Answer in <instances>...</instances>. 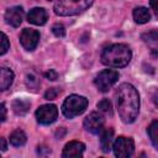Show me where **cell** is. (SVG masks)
I'll return each instance as SVG.
<instances>
[{"label": "cell", "mask_w": 158, "mask_h": 158, "mask_svg": "<svg viewBox=\"0 0 158 158\" xmlns=\"http://www.w3.org/2000/svg\"><path fill=\"white\" fill-rule=\"evenodd\" d=\"M40 79H38V77L36 75V74H33V73H28L27 75H26V85H27V88L28 89H31V90H37L38 88H40Z\"/></svg>", "instance_id": "19"}, {"label": "cell", "mask_w": 158, "mask_h": 158, "mask_svg": "<svg viewBox=\"0 0 158 158\" xmlns=\"http://www.w3.org/2000/svg\"><path fill=\"white\" fill-rule=\"evenodd\" d=\"M48 14L43 7H33L27 14V21L36 26H42L47 22Z\"/></svg>", "instance_id": "11"}, {"label": "cell", "mask_w": 158, "mask_h": 158, "mask_svg": "<svg viewBox=\"0 0 158 158\" xmlns=\"http://www.w3.org/2000/svg\"><path fill=\"white\" fill-rule=\"evenodd\" d=\"M0 141H1V151L4 152V151H6V148H7V147H6V141H5V138H1Z\"/></svg>", "instance_id": "28"}, {"label": "cell", "mask_w": 158, "mask_h": 158, "mask_svg": "<svg viewBox=\"0 0 158 158\" xmlns=\"http://www.w3.org/2000/svg\"><path fill=\"white\" fill-rule=\"evenodd\" d=\"M114 154L118 158H127L133 154L135 151V142L130 137L120 136L116 138V141L112 143Z\"/></svg>", "instance_id": "6"}, {"label": "cell", "mask_w": 158, "mask_h": 158, "mask_svg": "<svg viewBox=\"0 0 158 158\" xmlns=\"http://www.w3.org/2000/svg\"><path fill=\"white\" fill-rule=\"evenodd\" d=\"M149 5H151L152 10L154 11V14L158 19V0H149Z\"/></svg>", "instance_id": "25"}, {"label": "cell", "mask_w": 158, "mask_h": 158, "mask_svg": "<svg viewBox=\"0 0 158 158\" xmlns=\"http://www.w3.org/2000/svg\"><path fill=\"white\" fill-rule=\"evenodd\" d=\"M0 110H1V121L4 122L5 118H6V107H5V104H4V102H1Z\"/></svg>", "instance_id": "26"}, {"label": "cell", "mask_w": 158, "mask_h": 158, "mask_svg": "<svg viewBox=\"0 0 158 158\" xmlns=\"http://www.w3.org/2000/svg\"><path fill=\"white\" fill-rule=\"evenodd\" d=\"M59 94H60V90H59L58 88H51V89H48V90L44 93V99H47V100H53V99H56Z\"/></svg>", "instance_id": "22"}, {"label": "cell", "mask_w": 158, "mask_h": 158, "mask_svg": "<svg viewBox=\"0 0 158 158\" xmlns=\"http://www.w3.org/2000/svg\"><path fill=\"white\" fill-rule=\"evenodd\" d=\"M104 117L99 112H91L89 114L84 120V127L90 133L98 135L104 130Z\"/></svg>", "instance_id": "9"}, {"label": "cell", "mask_w": 158, "mask_h": 158, "mask_svg": "<svg viewBox=\"0 0 158 158\" xmlns=\"http://www.w3.org/2000/svg\"><path fill=\"white\" fill-rule=\"evenodd\" d=\"M40 41V33L38 31L33 28H25L22 30L20 35V43L26 51H33Z\"/></svg>", "instance_id": "8"}, {"label": "cell", "mask_w": 158, "mask_h": 158, "mask_svg": "<svg viewBox=\"0 0 158 158\" xmlns=\"http://www.w3.org/2000/svg\"><path fill=\"white\" fill-rule=\"evenodd\" d=\"M98 109L105 114H111V102L109 99H102L98 102Z\"/></svg>", "instance_id": "20"}, {"label": "cell", "mask_w": 158, "mask_h": 158, "mask_svg": "<svg viewBox=\"0 0 158 158\" xmlns=\"http://www.w3.org/2000/svg\"><path fill=\"white\" fill-rule=\"evenodd\" d=\"M44 77H46L48 80H57V79H58V73H57L54 69H49L48 72L44 73Z\"/></svg>", "instance_id": "24"}, {"label": "cell", "mask_w": 158, "mask_h": 158, "mask_svg": "<svg viewBox=\"0 0 158 158\" xmlns=\"http://www.w3.org/2000/svg\"><path fill=\"white\" fill-rule=\"evenodd\" d=\"M14 81V72L6 67L1 68V79H0V89L1 90H6L7 88H10V85Z\"/></svg>", "instance_id": "15"}, {"label": "cell", "mask_w": 158, "mask_h": 158, "mask_svg": "<svg viewBox=\"0 0 158 158\" xmlns=\"http://www.w3.org/2000/svg\"><path fill=\"white\" fill-rule=\"evenodd\" d=\"M116 106L121 120L132 123L139 111V95L132 84L123 83L116 90Z\"/></svg>", "instance_id": "1"}, {"label": "cell", "mask_w": 158, "mask_h": 158, "mask_svg": "<svg viewBox=\"0 0 158 158\" xmlns=\"http://www.w3.org/2000/svg\"><path fill=\"white\" fill-rule=\"evenodd\" d=\"M86 106H88V99L86 98L73 94L64 100V102L62 105V112L65 117L73 118L80 114H83L85 111Z\"/></svg>", "instance_id": "4"}, {"label": "cell", "mask_w": 158, "mask_h": 158, "mask_svg": "<svg viewBox=\"0 0 158 158\" xmlns=\"http://www.w3.org/2000/svg\"><path fill=\"white\" fill-rule=\"evenodd\" d=\"M22 19H23V10L21 6L10 7L5 12V20L12 27H19L22 22Z\"/></svg>", "instance_id": "10"}, {"label": "cell", "mask_w": 158, "mask_h": 158, "mask_svg": "<svg viewBox=\"0 0 158 158\" xmlns=\"http://www.w3.org/2000/svg\"><path fill=\"white\" fill-rule=\"evenodd\" d=\"M52 32L54 33V36L57 37H64L65 36V28L63 25L60 23H56L52 26Z\"/></svg>", "instance_id": "21"}, {"label": "cell", "mask_w": 158, "mask_h": 158, "mask_svg": "<svg viewBox=\"0 0 158 158\" xmlns=\"http://www.w3.org/2000/svg\"><path fill=\"white\" fill-rule=\"evenodd\" d=\"M147 133H148V137H149L151 142L153 143V146L158 149V121L151 122V125L147 128Z\"/></svg>", "instance_id": "18"}, {"label": "cell", "mask_w": 158, "mask_h": 158, "mask_svg": "<svg viewBox=\"0 0 158 158\" xmlns=\"http://www.w3.org/2000/svg\"><path fill=\"white\" fill-rule=\"evenodd\" d=\"M94 0H57L54 12L59 16H73L85 11Z\"/></svg>", "instance_id": "3"}, {"label": "cell", "mask_w": 158, "mask_h": 158, "mask_svg": "<svg viewBox=\"0 0 158 158\" xmlns=\"http://www.w3.org/2000/svg\"><path fill=\"white\" fill-rule=\"evenodd\" d=\"M85 149V144L79 141H72L65 144L62 157L63 158H70V157H81Z\"/></svg>", "instance_id": "12"}, {"label": "cell", "mask_w": 158, "mask_h": 158, "mask_svg": "<svg viewBox=\"0 0 158 158\" xmlns=\"http://www.w3.org/2000/svg\"><path fill=\"white\" fill-rule=\"evenodd\" d=\"M58 117V109L53 104H46L37 109L36 118L41 125H49L53 123Z\"/></svg>", "instance_id": "7"}, {"label": "cell", "mask_w": 158, "mask_h": 158, "mask_svg": "<svg viewBox=\"0 0 158 158\" xmlns=\"http://www.w3.org/2000/svg\"><path fill=\"white\" fill-rule=\"evenodd\" d=\"M30 106H31V102L26 99H16L12 101V110L16 115H25L30 110Z\"/></svg>", "instance_id": "14"}, {"label": "cell", "mask_w": 158, "mask_h": 158, "mask_svg": "<svg viewBox=\"0 0 158 158\" xmlns=\"http://www.w3.org/2000/svg\"><path fill=\"white\" fill-rule=\"evenodd\" d=\"M132 57L131 49L123 43H115L106 47L101 53V62L112 68H121L130 63Z\"/></svg>", "instance_id": "2"}, {"label": "cell", "mask_w": 158, "mask_h": 158, "mask_svg": "<svg viewBox=\"0 0 158 158\" xmlns=\"http://www.w3.org/2000/svg\"><path fill=\"white\" fill-rule=\"evenodd\" d=\"M10 48V43H9V40H7V36L2 32L1 33V51H0V54H5L7 52V49Z\"/></svg>", "instance_id": "23"}, {"label": "cell", "mask_w": 158, "mask_h": 158, "mask_svg": "<svg viewBox=\"0 0 158 158\" xmlns=\"http://www.w3.org/2000/svg\"><path fill=\"white\" fill-rule=\"evenodd\" d=\"M114 141V130L112 128H104L100 132V147L104 153H107L112 147Z\"/></svg>", "instance_id": "13"}, {"label": "cell", "mask_w": 158, "mask_h": 158, "mask_svg": "<svg viewBox=\"0 0 158 158\" xmlns=\"http://www.w3.org/2000/svg\"><path fill=\"white\" fill-rule=\"evenodd\" d=\"M27 137L26 133L22 130H15L11 135H10V143L15 147H21L26 143Z\"/></svg>", "instance_id": "17"}, {"label": "cell", "mask_w": 158, "mask_h": 158, "mask_svg": "<svg viewBox=\"0 0 158 158\" xmlns=\"http://www.w3.org/2000/svg\"><path fill=\"white\" fill-rule=\"evenodd\" d=\"M133 19H135V21L137 23H146V22L149 21L151 14H149L147 7L139 6V7H136L133 10Z\"/></svg>", "instance_id": "16"}, {"label": "cell", "mask_w": 158, "mask_h": 158, "mask_svg": "<svg viewBox=\"0 0 158 158\" xmlns=\"http://www.w3.org/2000/svg\"><path fill=\"white\" fill-rule=\"evenodd\" d=\"M118 77H120L118 72H116L114 69H105L95 77L94 83H95L98 90H100L101 93H106L118 80Z\"/></svg>", "instance_id": "5"}, {"label": "cell", "mask_w": 158, "mask_h": 158, "mask_svg": "<svg viewBox=\"0 0 158 158\" xmlns=\"http://www.w3.org/2000/svg\"><path fill=\"white\" fill-rule=\"evenodd\" d=\"M152 100H153L154 105L158 107V89H156V90L153 91V94H152Z\"/></svg>", "instance_id": "27"}]
</instances>
